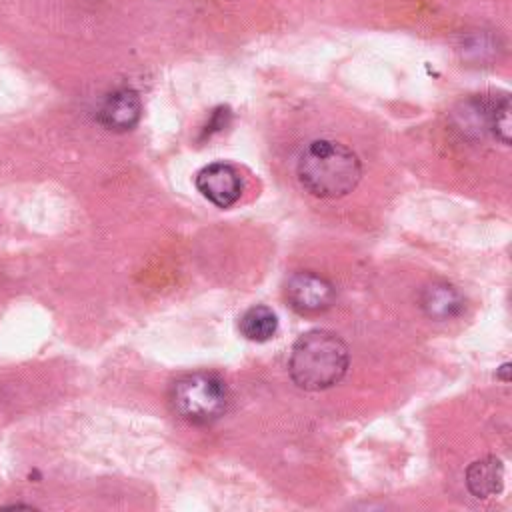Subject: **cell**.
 <instances>
[{
  "mask_svg": "<svg viewBox=\"0 0 512 512\" xmlns=\"http://www.w3.org/2000/svg\"><path fill=\"white\" fill-rule=\"evenodd\" d=\"M298 182L318 198H340L352 192L362 178L358 156L334 140H314L298 156Z\"/></svg>",
  "mask_w": 512,
  "mask_h": 512,
  "instance_id": "obj_1",
  "label": "cell"
},
{
  "mask_svg": "<svg viewBox=\"0 0 512 512\" xmlns=\"http://www.w3.org/2000/svg\"><path fill=\"white\" fill-rule=\"evenodd\" d=\"M348 346L330 330L314 328L304 332L292 346L288 372L294 384L318 392L338 384L348 372Z\"/></svg>",
  "mask_w": 512,
  "mask_h": 512,
  "instance_id": "obj_2",
  "label": "cell"
},
{
  "mask_svg": "<svg viewBox=\"0 0 512 512\" xmlns=\"http://www.w3.org/2000/svg\"><path fill=\"white\" fill-rule=\"evenodd\" d=\"M172 412L194 426L218 420L228 406V386L212 372H190L172 382L168 392Z\"/></svg>",
  "mask_w": 512,
  "mask_h": 512,
  "instance_id": "obj_3",
  "label": "cell"
},
{
  "mask_svg": "<svg viewBox=\"0 0 512 512\" xmlns=\"http://www.w3.org/2000/svg\"><path fill=\"white\" fill-rule=\"evenodd\" d=\"M334 286L324 276L300 270L286 280V300L300 314H318L332 306Z\"/></svg>",
  "mask_w": 512,
  "mask_h": 512,
  "instance_id": "obj_4",
  "label": "cell"
},
{
  "mask_svg": "<svg viewBox=\"0 0 512 512\" xmlns=\"http://www.w3.org/2000/svg\"><path fill=\"white\" fill-rule=\"evenodd\" d=\"M198 192L218 208H230L242 194V180L234 166L214 162L196 174Z\"/></svg>",
  "mask_w": 512,
  "mask_h": 512,
  "instance_id": "obj_5",
  "label": "cell"
},
{
  "mask_svg": "<svg viewBox=\"0 0 512 512\" xmlns=\"http://www.w3.org/2000/svg\"><path fill=\"white\" fill-rule=\"evenodd\" d=\"M96 116L106 130L128 132L138 124L142 116V100L136 90L118 88L102 100Z\"/></svg>",
  "mask_w": 512,
  "mask_h": 512,
  "instance_id": "obj_6",
  "label": "cell"
},
{
  "mask_svg": "<svg viewBox=\"0 0 512 512\" xmlns=\"http://www.w3.org/2000/svg\"><path fill=\"white\" fill-rule=\"evenodd\" d=\"M504 464L496 456L474 460L466 470V488L476 498H492L502 492Z\"/></svg>",
  "mask_w": 512,
  "mask_h": 512,
  "instance_id": "obj_7",
  "label": "cell"
},
{
  "mask_svg": "<svg viewBox=\"0 0 512 512\" xmlns=\"http://www.w3.org/2000/svg\"><path fill=\"white\" fill-rule=\"evenodd\" d=\"M422 310L436 320H446L462 312L464 300L460 292L446 282H434L424 288L422 298H420Z\"/></svg>",
  "mask_w": 512,
  "mask_h": 512,
  "instance_id": "obj_8",
  "label": "cell"
},
{
  "mask_svg": "<svg viewBox=\"0 0 512 512\" xmlns=\"http://www.w3.org/2000/svg\"><path fill=\"white\" fill-rule=\"evenodd\" d=\"M480 116L484 120V126L490 130V134L500 140L502 144H510V98L508 94H492L484 96L478 102Z\"/></svg>",
  "mask_w": 512,
  "mask_h": 512,
  "instance_id": "obj_9",
  "label": "cell"
},
{
  "mask_svg": "<svg viewBox=\"0 0 512 512\" xmlns=\"http://www.w3.org/2000/svg\"><path fill=\"white\" fill-rule=\"evenodd\" d=\"M238 328L246 340L252 342H266L270 340L278 330V318L268 306H252L248 308L238 322Z\"/></svg>",
  "mask_w": 512,
  "mask_h": 512,
  "instance_id": "obj_10",
  "label": "cell"
},
{
  "mask_svg": "<svg viewBox=\"0 0 512 512\" xmlns=\"http://www.w3.org/2000/svg\"><path fill=\"white\" fill-rule=\"evenodd\" d=\"M228 116H230L228 108H218V110H214V114H212L210 122L206 124V132H208V134H212V132H216V130L224 128V126H226V118H228Z\"/></svg>",
  "mask_w": 512,
  "mask_h": 512,
  "instance_id": "obj_11",
  "label": "cell"
},
{
  "mask_svg": "<svg viewBox=\"0 0 512 512\" xmlns=\"http://www.w3.org/2000/svg\"><path fill=\"white\" fill-rule=\"evenodd\" d=\"M508 370H510V364H502V366H500L498 376H500L504 382H508Z\"/></svg>",
  "mask_w": 512,
  "mask_h": 512,
  "instance_id": "obj_12",
  "label": "cell"
}]
</instances>
